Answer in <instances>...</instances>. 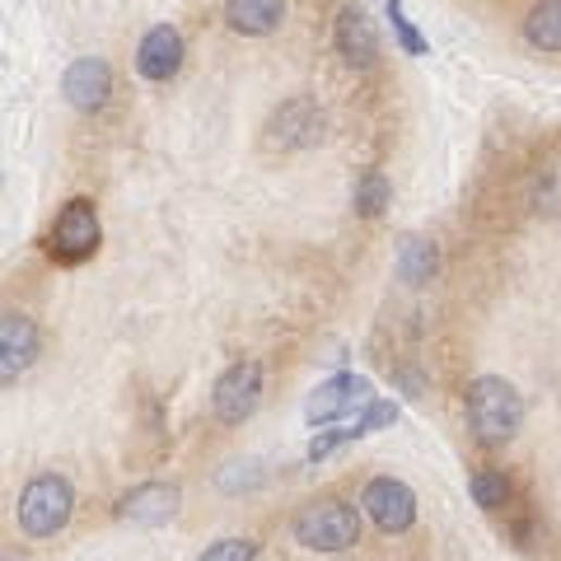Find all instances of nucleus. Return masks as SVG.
<instances>
[{"label":"nucleus","mask_w":561,"mask_h":561,"mask_svg":"<svg viewBox=\"0 0 561 561\" xmlns=\"http://www.w3.org/2000/svg\"><path fill=\"white\" fill-rule=\"evenodd\" d=\"M467 426L482 445H510L514 431L524 426V398L520 388L501 374H477L473 384H467Z\"/></svg>","instance_id":"1"},{"label":"nucleus","mask_w":561,"mask_h":561,"mask_svg":"<svg viewBox=\"0 0 561 561\" xmlns=\"http://www.w3.org/2000/svg\"><path fill=\"white\" fill-rule=\"evenodd\" d=\"M71 510H75V491H71V482L61 477V473L34 477L20 491V506H14V514H20V528H24L28 538H52V534H61V528L71 524Z\"/></svg>","instance_id":"2"},{"label":"nucleus","mask_w":561,"mask_h":561,"mask_svg":"<svg viewBox=\"0 0 561 561\" xmlns=\"http://www.w3.org/2000/svg\"><path fill=\"white\" fill-rule=\"evenodd\" d=\"M295 538L309 552H347L361 543V514L347 501H319L295 514Z\"/></svg>","instance_id":"3"},{"label":"nucleus","mask_w":561,"mask_h":561,"mask_svg":"<svg viewBox=\"0 0 561 561\" xmlns=\"http://www.w3.org/2000/svg\"><path fill=\"white\" fill-rule=\"evenodd\" d=\"M103 244V225H99V211H94L89 197H75L61 207L52 234H47V253H52L57 262H66V267H75V262H85L99 253Z\"/></svg>","instance_id":"4"},{"label":"nucleus","mask_w":561,"mask_h":561,"mask_svg":"<svg viewBox=\"0 0 561 561\" xmlns=\"http://www.w3.org/2000/svg\"><path fill=\"white\" fill-rule=\"evenodd\" d=\"M258 398H262V365L234 361L211 388V412H215V421H225V426H244V421L258 412Z\"/></svg>","instance_id":"5"},{"label":"nucleus","mask_w":561,"mask_h":561,"mask_svg":"<svg viewBox=\"0 0 561 561\" xmlns=\"http://www.w3.org/2000/svg\"><path fill=\"white\" fill-rule=\"evenodd\" d=\"M323 136H327L323 108L309 103V99H290L267 117V136H262V146L267 150H309V146H319Z\"/></svg>","instance_id":"6"},{"label":"nucleus","mask_w":561,"mask_h":561,"mask_svg":"<svg viewBox=\"0 0 561 561\" xmlns=\"http://www.w3.org/2000/svg\"><path fill=\"white\" fill-rule=\"evenodd\" d=\"M361 510L370 514L374 528H384V534H408L416 524V491L398 477H374L361 491Z\"/></svg>","instance_id":"7"},{"label":"nucleus","mask_w":561,"mask_h":561,"mask_svg":"<svg viewBox=\"0 0 561 561\" xmlns=\"http://www.w3.org/2000/svg\"><path fill=\"white\" fill-rule=\"evenodd\" d=\"M370 379L365 374H333L323 379L314 394H309V408H304V421L309 426H323V421H337L341 412H356V408H370Z\"/></svg>","instance_id":"8"},{"label":"nucleus","mask_w":561,"mask_h":561,"mask_svg":"<svg viewBox=\"0 0 561 561\" xmlns=\"http://www.w3.org/2000/svg\"><path fill=\"white\" fill-rule=\"evenodd\" d=\"M61 94H66V103L75 113H99L108 103V94H113V71H108V61L103 57L71 61L66 75H61Z\"/></svg>","instance_id":"9"},{"label":"nucleus","mask_w":561,"mask_h":561,"mask_svg":"<svg viewBox=\"0 0 561 561\" xmlns=\"http://www.w3.org/2000/svg\"><path fill=\"white\" fill-rule=\"evenodd\" d=\"M174 510H178V487H174V482H140V487H132L117 501V520L154 528V524L174 520Z\"/></svg>","instance_id":"10"},{"label":"nucleus","mask_w":561,"mask_h":561,"mask_svg":"<svg viewBox=\"0 0 561 561\" xmlns=\"http://www.w3.org/2000/svg\"><path fill=\"white\" fill-rule=\"evenodd\" d=\"M178 66H183V34L174 24H154L136 47V71L146 75V80L164 85L178 75Z\"/></svg>","instance_id":"11"},{"label":"nucleus","mask_w":561,"mask_h":561,"mask_svg":"<svg viewBox=\"0 0 561 561\" xmlns=\"http://www.w3.org/2000/svg\"><path fill=\"white\" fill-rule=\"evenodd\" d=\"M38 356V327L28 314H20V309H10L5 319H0V379L14 384L20 374L34 365Z\"/></svg>","instance_id":"12"},{"label":"nucleus","mask_w":561,"mask_h":561,"mask_svg":"<svg viewBox=\"0 0 561 561\" xmlns=\"http://www.w3.org/2000/svg\"><path fill=\"white\" fill-rule=\"evenodd\" d=\"M333 38H337V52L347 57V66H356V71H370L374 61H379V34H374L370 14L361 5H341Z\"/></svg>","instance_id":"13"},{"label":"nucleus","mask_w":561,"mask_h":561,"mask_svg":"<svg viewBox=\"0 0 561 561\" xmlns=\"http://www.w3.org/2000/svg\"><path fill=\"white\" fill-rule=\"evenodd\" d=\"M286 20V0H225V24L244 38H267Z\"/></svg>","instance_id":"14"},{"label":"nucleus","mask_w":561,"mask_h":561,"mask_svg":"<svg viewBox=\"0 0 561 561\" xmlns=\"http://www.w3.org/2000/svg\"><path fill=\"white\" fill-rule=\"evenodd\" d=\"M440 272V248H435L431 239H421V234H412V239H402V253H398V276L408 280V286H426V280Z\"/></svg>","instance_id":"15"},{"label":"nucleus","mask_w":561,"mask_h":561,"mask_svg":"<svg viewBox=\"0 0 561 561\" xmlns=\"http://www.w3.org/2000/svg\"><path fill=\"white\" fill-rule=\"evenodd\" d=\"M524 38L543 47V52H561V0H543V5L524 20Z\"/></svg>","instance_id":"16"},{"label":"nucleus","mask_w":561,"mask_h":561,"mask_svg":"<svg viewBox=\"0 0 561 561\" xmlns=\"http://www.w3.org/2000/svg\"><path fill=\"white\" fill-rule=\"evenodd\" d=\"M388 197H394L388 192V178L379 169H370V174H361V183H356V215H361V221H379Z\"/></svg>","instance_id":"17"},{"label":"nucleus","mask_w":561,"mask_h":561,"mask_svg":"<svg viewBox=\"0 0 561 561\" xmlns=\"http://www.w3.org/2000/svg\"><path fill=\"white\" fill-rule=\"evenodd\" d=\"M467 491H473V501H477L482 510H501V506L510 501V482H506V473H491V467L473 473Z\"/></svg>","instance_id":"18"},{"label":"nucleus","mask_w":561,"mask_h":561,"mask_svg":"<svg viewBox=\"0 0 561 561\" xmlns=\"http://www.w3.org/2000/svg\"><path fill=\"white\" fill-rule=\"evenodd\" d=\"M388 24H394V38H398V47L408 57H426V38L412 28V20L402 14V0H388Z\"/></svg>","instance_id":"19"},{"label":"nucleus","mask_w":561,"mask_h":561,"mask_svg":"<svg viewBox=\"0 0 561 561\" xmlns=\"http://www.w3.org/2000/svg\"><path fill=\"white\" fill-rule=\"evenodd\" d=\"M347 440H361V431H356V421H351V426H341V431H319L314 440H309V463L327 459V454H333V449H341Z\"/></svg>","instance_id":"20"},{"label":"nucleus","mask_w":561,"mask_h":561,"mask_svg":"<svg viewBox=\"0 0 561 561\" xmlns=\"http://www.w3.org/2000/svg\"><path fill=\"white\" fill-rule=\"evenodd\" d=\"M253 557H258V548L248 538H221V543H211L197 561H253Z\"/></svg>","instance_id":"21"},{"label":"nucleus","mask_w":561,"mask_h":561,"mask_svg":"<svg viewBox=\"0 0 561 561\" xmlns=\"http://www.w3.org/2000/svg\"><path fill=\"white\" fill-rule=\"evenodd\" d=\"M394 421H398V402H379V398H374L370 408H361V416H356V431L370 435V431L394 426Z\"/></svg>","instance_id":"22"}]
</instances>
